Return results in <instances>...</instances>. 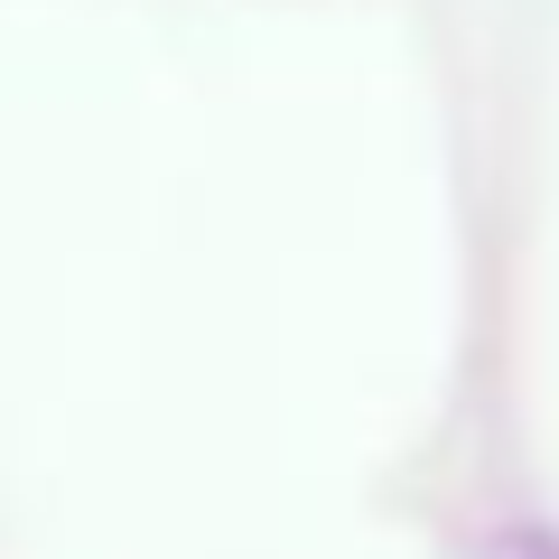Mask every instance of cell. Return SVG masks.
Segmentation results:
<instances>
[{
  "mask_svg": "<svg viewBox=\"0 0 559 559\" xmlns=\"http://www.w3.org/2000/svg\"><path fill=\"white\" fill-rule=\"evenodd\" d=\"M476 559H559V532H522V522H513V532H495Z\"/></svg>",
  "mask_w": 559,
  "mask_h": 559,
  "instance_id": "cell-1",
  "label": "cell"
}]
</instances>
